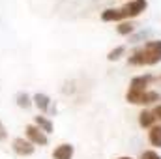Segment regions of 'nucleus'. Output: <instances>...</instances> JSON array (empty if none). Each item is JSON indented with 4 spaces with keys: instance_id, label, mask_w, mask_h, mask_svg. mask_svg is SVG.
<instances>
[{
    "instance_id": "20e7f679",
    "label": "nucleus",
    "mask_w": 161,
    "mask_h": 159,
    "mask_svg": "<svg viewBox=\"0 0 161 159\" xmlns=\"http://www.w3.org/2000/svg\"><path fill=\"white\" fill-rule=\"evenodd\" d=\"M25 133H26V140L32 142L34 146H47L49 144V137L41 131L38 125H34V123L26 125L25 127Z\"/></svg>"
},
{
    "instance_id": "423d86ee",
    "label": "nucleus",
    "mask_w": 161,
    "mask_h": 159,
    "mask_svg": "<svg viewBox=\"0 0 161 159\" xmlns=\"http://www.w3.org/2000/svg\"><path fill=\"white\" fill-rule=\"evenodd\" d=\"M159 82L158 77H154V75H150V73H146V75H139V77H133L131 82H129V88L131 90H150V84L152 82Z\"/></svg>"
},
{
    "instance_id": "ddd939ff",
    "label": "nucleus",
    "mask_w": 161,
    "mask_h": 159,
    "mask_svg": "<svg viewBox=\"0 0 161 159\" xmlns=\"http://www.w3.org/2000/svg\"><path fill=\"white\" fill-rule=\"evenodd\" d=\"M139 123H141V127H152L156 123V118H154L152 111H142L139 114Z\"/></svg>"
},
{
    "instance_id": "0eeeda50",
    "label": "nucleus",
    "mask_w": 161,
    "mask_h": 159,
    "mask_svg": "<svg viewBox=\"0 0 161 159\" xmlns=\"http://www.w3.org/2000/svg\"><path fill=\"white\" fill-rule=\"evenodd\" d=\"M32 103L40 109L41 112H49V109H51V105H53V99H51L47 94L38 92V94H34V96H32Z\"/></svg>"
},
{
    "instance_id": "4468645a",
    "label": "nucleus",
    "mask_w": 161,
    "mask_h": 159,
    "mask_svg": "<svg viewBox=\"0 0 161 159\" xmlns=\"http://www.w3.org/2000/svg\"><path fill=\"white\" fill-rule=\"evenodd\" d=\"M135 30V25L131 21H124L120 26H118V34L120 36H131V32Z\"/></svg>"
},
{
    "instance_id": "9b49d317",
    "label": "nucleus",
    "mask_w": 161,
    "mask_h": 159,
    "mask_svg": "<svg viewBox=\"0 0 161 159\" xmlns=\"http://www.w3.org/2000/svg\"><path fill=\"white\" fill-rule=\"evenodd\" d=\"M15 103H17V107H21V109H30L34 103H32V97L26 94V92H19L17 96H15Z\"/></svg>"
},
{
    "instance_id": "1a4fd4ad",
    "label": "nucleus",
    "mask_w": 161,
    "mask_h": 159,
    "mask_svg": "<svg viewBox=\"0 0 161 159\" xmlns=\"http://www.w3.org/2000/svg\"><path fill=\"white\" fill-rule=\"evenodd\" d=\"M156 34V30L154 28H142V30H139L137 34H131L129 36V43H139V41H148L152 36Z\"/></svg>"
},
{
    "instance_id": "39448f33",
    "label": "nucleus",
    "mask_w": 161,
    "mask_h": 159,
    "mask_svg": "<svg viewBox=\"0 0 161 159\" xmlns=\"http://www.w3.org/2000/svg\"><path fill=\"white\" fill-rule=\"evenodd\" d=\"M11 148H13V152H15L17 156H32V154H34V150H36V146H34L32 142H28L26 139H23V137L13 139Z\"/></svg>"
},
{
    "instance_id": "a211bd4d",
    "label": "nucleus",
    "mask_w": 161,
    "mask_h": 159,
    "mask_svg": "<svg viewBox=\"0 0 161 159\" xmlns=\"http://www.w3.org/2000/svg\"><path fill=\"white\" fill-rule=\"evenodd\" d=\"M152 114H154V118H156V122H158V120L161 122V105H158V107H156V109L152 111Z\"/></svg>"
},
{
    "instance_id": "2eb2a0df",
    "label": "nucleus",
    "mask_w": 161,
    "mask_h": 159,
    "mask_svg": "<svg viewBox=\"0 0 161 159\" xmlns=\"http://www.w3.org/2000/svg\"><path fill=\"white\" fill-rule=\"evenodd\" d=\"M124 52H125V47H124V45H118V47H114V49L107 54V60H109V62H114V60L122 58Z\"/></svg>"
},
{
    "instance_id": "f257e3e1",
    "label": "nucleus",
    "mask_w": 161,
    "mask_h": 159,
    "mask_svg": "<svg viewBox=\"0 0 161 159\" xmlns=\"http://www.w3.org/2000/svg\"><path fill=\"white\" fill-rule=\"evenodd\" d=\"M148 8L146 0H131L120 8H109L101 13V21L113 23V21H129L133 17H139L144 9Z\"/></svg>"
},
{
    "instance_id": "7ed1b4c3",
    "label": "nucleus",
    "mask_w": 161,
    "mask_h": 159,
    "mask_svg": "<svg viewBox=\"0 0 161 159\" xmlns=\"http://www.w3.org/2000/svg\"><path fill=\"white\" fill-rule=\"evenodd\" d=\"M161 94L156 90H127L125 94V99L133 105H150V103H156L159 101Z\"/></svg>"
},
{
    "instance_id": "6ab92c4d",
    "label": "nucleus",
    "mask_w": 161,
    "mask_h": 159,
    "mask_svg": "<svg viewBox=\"0 0 161 159\" xmlns=\"http://www.w3.org/2000/svg\"><path fill=\"white\" fill-rule=\"evenodd\" d=\"M118 159H131V157H118Z\"/></svg>"
},
{
    "instance_id": "dca6fc26",
    "label": "nucleus",
    "mask_w": 161,
    "mask_h": 159,
    "mask_svg": "<svg viewBox=\"0 0 161 159\" xmlns=\"http://www.w3.org/2000/svg\"><path fill=\"white\" fill-rule=\"evenodd\" d=\"M141 159H161V157H159V154H156L154 150H146V152H142Z\"/></svg>"
},
{
    "instance_id": "9d476101",
    "label": "nucleus",
    "mask_w": 161,
    "mask_h": 159,
    "mask_svg": "<svg viewBox=\"0 0 161 159\" xmlns=\"http://www.w3.org/2000/svg\"><path fill=\"white\" fill-rule=\"evenodd\" d=\"M34 125H38L45 135L53 133V122L47 118V116H40V114H38V116H34Z\"/></svg>"
},
{
    "instance_id": "f3484780",
    "label": "nucleus",
    "mask_w": 161,
    "mask_h": 159,
    "mask_svg": "<svg viewBox=\"0 0 161 159\" xmlns=\"http://www.w3.org/2000/svg\"><path fill=\"white\" fill-rule=\"evenodd\" d=\"M8 139V129H6V125L2 123V120H0V142H4Z\"/></svg>"
},
{
    "instance_id": "f8f14e48",
    "label": "nucleus",
    "mask_w": 161,
    "mask_h": 159,
    "mask_svg": "<svg viewBox=\"0 0 161 159\" xmlns=\"http://www.w3.org/2000/svg\"><path fill=\"white\" fill-rule=\"evenodd\" d=\"M148 140L152 146H159L161 148V125H152L148 131Z\"/></svg>"
},
{
    "instance_id": "6e6552de",
    "label": "nucleus",
    "mask_w": 161,
    "mask_h": 159,
    "mask_svg": "<svg viewBox=\"0 0 161 159\" xmlns=\"http://www.w3.org/2000/svg\"><path fill=\"white\" fill-rule=\"evenodd\" d=\"M73 152H75V148L71 144H60V146H56L53 157L54 159H71L73 157Z\"/></svg>"
},
{
    "instance_id": "f03ea898",
    "label": "nucleus",
    "mask_w": 161,
    "mask_h": 159,
    "mask_svg": "<svg viewBox=\"0 0 161 159\" xmlns=\"http://www.w3.org/2000/svg\"><path fill=\"white\" fill-rule=\"evenodd\" d=\"M158 62H161V40L146 41L127 58L129 66H156Z\"/></svg>"
}]
</instances>
